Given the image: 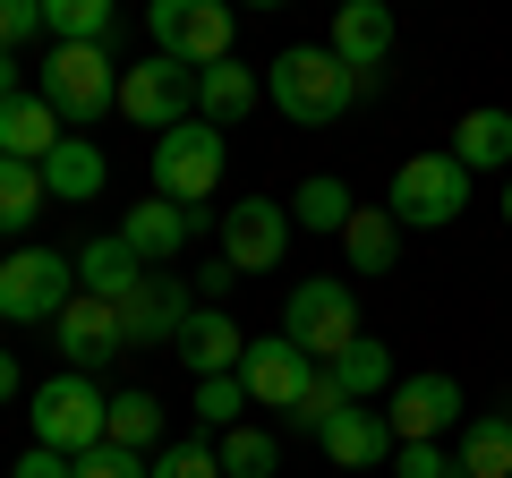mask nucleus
Masks as SVG:
<instances>
[{
  "label": "nucleus",
  "instance_id": "72a5a7b5",
  "mask_svg": "<svg viewBox=\"0 0 512 478\" xmlns=\"http://www.w3.org/2000/svg\"><path fill=\"white\" fill-rule=\"evenodd\" d=\"M146 478H222V461H214V444H163V453L146 461Z\"/></svg>",
  "mask_w": 512,
  "mask_h": 478
},
{
  "label": "nucleus",
  "instance_id": "a211bd4d",
  "mask_svg": "<svg viewBox=\"0 0 512 478\" xmlns=\"http://www.w3.org/2000/svg\"><path fill=\"white\" fill-rule=\"evenodd\" d=\"M316 444H325V461H342V470H376V461L402 453L393 419H384V410H367V402H350V410H342V419H333Z\"/></svg>",
  "mask_w": 512,
  "mask_h": 478
},
{
  "label": "nucleus",
  "instance_id": "4468645a",
  "mask_svg": "<svg viewBox=\"0 0 512 478\" xmlns=\"http://www.w3.org/2000/svg\"><path fill=\"white\" fill-rule=\"evenodd\" d=\"M188 291H180V274H146L137 291L120 299V333H128V350L137 342H180V325H188Z\"/></svg>",
  "mask_w": 512,
  "mask_h": 478
},
{
  "label": "nucleus",
  "instance_id": "ea45409f",
  "mask_svg": "<svg viewBox=\"0 0 512 478\" xmlns=\"http://www.w3.org/2000/svg\"><path fill=\"white\" fill-rule=\"evenodd\" d=\"M18 94H26L18 86V52H0V103H18Z\"/></svg>",
  "mask_w": 512,
  "mask_h": 478
},
{
  "label": "nucleus",
  "instance_id": "c756f323",
  "mask_svg": "<svg viewBox=\"0 0 512 478\" xmlns=\"http://www.w3.org/2000/svg\"><path fill=\"white\" fill-rule=\"evenodd\" d=\"M43 205H52V188H43V163H9V154H0V231H26Z\"/></svg>",
  "mask_w": 512,
  "mask_h": 478
},
{
  "label": "nucleus",
  "instance_id": "a19ab883",
  "mask_svg": "<svg viewBox=\"0 0 512 478\" xmlns=\"http://www.w3.org/2000/svg\"><path fill=\"white\" fill-rule=\"evenodd\" d=\"M504 222H512V180H504Z\"/></svg>",
  "mask_w": 512,
  "mask_h": 478
},
{
  "label": "nucleus",
  "instance_id": "ddd939ff",
  "mask_svg": "<svg viewBox=\"0 0 512 478\" xmlns=\"http://www.w3.org/2000/svg\"><path fill=\"white\" fill-rule=\"evenodd\" d=\"M52 333H60V359H69V376H94L103 359H120V350H128L120 308H111V299H86V291L60 308V325H52Z\"/></svg>",
  "mask_w": 512,
  "mask_h": 478
},
{
  "label": "nucleus",
  "instance_id": "39448f33",
  "mask_svg": "<svg viewBox=\"0 0 512 478\" xmlns=\"http://www.w3.org/2000/svg\"><path fill=\"white\" fill-rule=\"evenodd\" d=\"M282 333L308 350L316 368H333L350 342H359V299H350L342 274H308L291 299H282Z\"/></svg>",
  "mask_w": 512,
  "mask_h": 478
},
{
  "label": "nucleus",
  "instance_id": "473e14b6",
  "mask_svg": "<svg viewBox=\"0 0 512 478\" xmlns=\"http://www.w3.org/2000/svg\"><path fill=\"white\" fill-rule=\"evenodd\" d=\"M248 385H239V376H205V385H197V419L205 427H222V436H231V427H248Z\"/></svg>",
  "mask_w": 512,
  "mask_h": 478
},
{
  "label": "nucleus",
  "instance_id": "4c0bfd02",
  "mask_svg": "<svg viewBox=\"0 0 512 478\" xmlns=\"http://www.w3.org/2000/svg\"><path fill=\"white\" fill-rule=\"evenodd\" d=\"M18 478H77V461H60V453H43V444H26V453H18Z\"/></svg>",
  "mask_w": 512,
  "mask_h": 478
},
{
  "label": "nucleus",
  "instance_id": "aec40b11",
  "mask_svg": "<svg viewBox=\"0 0 512 478\" xmlns=\"http://www.w3.org/2000/svg\"><path fill=\"white\" fill-rule=\"evenodd\" d=\"M256 103H265V77H256L239 52L222 60V69H205V77H197V120H205V129H239Z\"/></svg>",
  "mask_w": 512,
  "mask_h": 478
},
{
  "label": "nucleus",
  "instance_id": "f03ea898",
  "mask_svg": "<svg viewBox=\"0 0 512 478\" xmlns=\"http://www.w3.org/2000/svg\"><path fill=\"white\" fill-rule=\"evenodd\" d=\"M26 419H35V444L43 453H60V461H86L94 444H103V427H111V393L94 385V376H43L35 393H26Z\"/></svg>",
  "mask_w": 512,
  "mask_h": 478
},
{
  "label": "nucleus",
  "instance_id": "e433bc0d",
  "mask_svg": "<svg viewBox=\"0 0 512 478\" xmlns=\"http://www.w3.org/2000/svg\"><path fill=\"white\" fill-rule=\"evenodd\" d=\"M26 35H43V0H0V52H18Z\"/></svg>",
  "mask_w": 512,
  "mask_h": 478
},
{
  "label": "nucleus",
  "instance_id": "f257e3e1",
  "mask_svg": "<svg viewBox=\"0 0 512 478\" xmlns=\"http://www.w3.org/2000/svg\"><path fill=\"white\" fill-rule=\"evenodd\" d=\"M359 94H367V77H350L333 60V43H291L282 60H265V103L282 120H299V129H333Z\"/></svg>",
  "mask_w": 512,
  "mask_h": 478
},
{
  "label": "nucleus",
  "instance_id": "58836bf2",
  "mask_svg": "<svg viewBox=\"0 0 512 478\" xmlns=\"http://www.w3.org/2000/svg\"><path fill=\"white\" fill-rule=\"evenodd\" d=\"M0 402H18V350L0 342Z\"/></svg>",
  "mask_w": 512,
  "mask_h": 478
},
{
  "label": "nucleus",
  "instance_id": "9d476101",
  "mask_svg": "<svg viewBox=\"0 0 512 478\" xmlns=\"http://www.w3.org/2000/svg\"><path fill=\"white\" fill-rule=\"evenodd\" d=\"M291 205L282 197H239V205H222V265L231 274H274L282 257H291Z\"/></svg>",
  "mask_w": 512,
  "mask_h": 478
},
{
  "label": "nucleus",
  "instance_id": "cd10ccee",
  "mask_svg": "<svg viewBox=\"0 0 512 478\" xmlns=\"http://www.w3.org/2000/svg\"><path fill=\"white\" fill-rule=\"evenodd\" d=\"M333 385H342L350 402H376V393H393L402 376H393V350H384V342H367V333H359V342H350L342 359H333Z\"/></svg>",
  "mask_w": 512,
  "mask_h": 478
},
{
  "label": "nucleus",
  "instance_id": "9b49d317",
  "mask_svg": "<svg viewBox=\"0 0 512 478\" xmlns=\"http://www.w3.org/2000/svg\"><path fill=\"white\" fill-rule=\"evenodd\" d=\"M239 385H248L256 410H282V419H291V402L316 385V359L291 333H265V342H248V359H239Z\"/></svg>",
  "mask_w": 512,
  "mask_h": 478
},
{
  "label": "nucleus",
  "instance_id": "f704fd0d",
  "mask_svg": "<svg viewBox=\"0 0 512 478\" xmlns=\"http://www.w3.org/2000/svg\"><path fill=\"white\" fill-rule=\"evenodd\" d=\"M393 470H402V478H461V461L444 453V444H402V453H393Z\"/></svg>",
  "mask_w": 512,
  "mask_h": 478
},
{
  "label": "nucleus",
  "instance_id": "f3484780",
  "mask_svg": "<svg viewBox=\"0 0 512 478\" xmlns=\"http://www.w3.org/2000/svg\"><path fill=\"white\" fill-rule=\"evenodd\" d=\"M171 350H180L188 376L205 385V376H239V359H248V333H239L222 308H197V316L180 325V342H171Z\"/></svg>",
  "mask_w": 512,
  "mask_h": 478
},
{
  "label": "nucleus",
  "instance_id": "5701e85b",
  "mask_svg": "<svg viewBox=\"0 0 512 478\" xmlns=\"http://www.w3.org/2000/svg\"><path fill=\"white\" fill-rule=\"evenodd\" d=\"M60 111L43 103V94H18V103H0V154H9V163H43V154L60 146Z\"/></svg>",
  "mask_w": 512,
  "mask_h": 478
},
{
  "label": "nucleus",
  "instance_id": "f8f14e48",
  "mask_svg": "<svg viewBox=\"0 0 512 478\" xmlns=\"http://www.w3.org/2000/svg\"><path fill=\"white\" fill-rule=\"evenodd\" d=\"M384 402H393L384 419H393V436H402V444H436L444 427L461 419V385H453L444 368H427V376H402V385L384 393Z\"/></svg>",
  "mask_w": 512,
  "mask_h": 478
},
{
  "label": "nucleus",
  "instance_id": "2eb2a0df",
  "mask_svg": "<svg viewBox=\"0 0 512 478\" xmlns=\"http://www.w3.org/2000/svg\"><path fill=\"white\" fill-rule=\"evenodd\" d=\"M205 231V214H188V205H171V197H146V205H128V222H120V239L137 248V257L163 274V257H180L188 239Z\"/></svg>",
  "mask_w": 512,
  "mask_h": 478
},
{
  "label": "nucleus",
  "instance_id": "a878e982",
  "mask_svg": "<svg viewBox=\"0 0 512 478\" xmlns=\"http://www.w3.org/2000/svg\"><path fill=\"white\" fill-rule=\"evenodd\" d=\"M350 214H359V197H350L333 171H316V180H299V188H291V222H299V231H333V239H342V231H350Z\"/></svg>",
  "mask_w": 512,
  "mask_h": 478
},
{
  "label": "nucleus",
  "instance_id": "b1692460",
  "mask_svg": "<svg viewBox=\"0 0 512 478\" xmlns=\"http://www.w3.org/2000/svg\"><path fill=\"white\" fill-rule=\"evenodd\" d=\"M342 257H350V274H393L402 265V222L384 214V205H359L350 231H342Z\"/></svg>",
  "mask_w": 512,
  "mask_h": 478
},
{
  "label": "nucleus",
  "instance_id": "423d86ee",
  "mask_svg": "<svg viewBox=\"0 0 512 478\" xmlns=\"http://www.w3.org/2000/svg\"><path fill=\"white\" fill-rule=\"evenodd\" d=\"M146 35H154V52H163V60H180V69L205 77V69L231 60L239 26H231L222 0H154V9H146Z\"/></svg>",
  "mask_w": 512,
  "mask_h": 478
},
{
  "label": "nucleus",
  "instance_id": "6ab92c4d",
  "mask_svg": "<svg viewBox=\"0 0 512 478\" xmlns=\"http://www.w3.org/2000/svg\"><path fill=\"white\" fill-rule=\"evenodd\" d=\"M146 274H154V265L137 257L120 231H103V239H86V248H77V291H86V299H111V308H120Z\"/></svg>",
  "mask_w": 512,
  "mask_h": 478
},
{
  "label": "nucleus",
  "instance_id": "1a4fd4ad",
  "mask_svg": "<svg viewBox=\"0 0 512 478\" xmlns=\"http://www.w3.org/2000/svg\"><path fill=\"white\" fill-rule=\"evenodd\" d=\"M120 111L137 120V129H154V137H171V129H188L197 120V69H180V60H137V69H120Z\"/></svg>",
  "mask_w": 512,
  "mask_h": 478
},
{
  "label": "nucleus",
  "instance_id": "c85d7f7f",
  "mask_svg": "<svg viewBox=\"0 0 512 478\" xmlns=\"http://www.w3.org/2000/svg\"><path fill=\"white\" fill-rule=\"evenodd\" d=\"M214 461H222V478H274L282 470V444H274V427H231V436L214 444Z\"/></svg>",
  "mask_w": 512,
  "mask_h": 478
},
{
  "label": "nucleus",
  "instance_id": "2f4dec72",
  "mask_svg": "<svg viewBox=\"0 0 512 478\" xmlns=\"http://www.w3.org/2000/svg\"><path fill=\"white\" fill-rule=\"evenodd\" d=\"M342 410H350V393L333 385V368H316V385L291 402V436H325V427L342 419Z\"/></svg>",
  "mask_w": 512,
  "mask_h": 478
},
{
  "label": "nucleus",
  "instance_id": "393cba45",
  "mask_svg": "<svg viewBox=\"0 0 512 478\" xmlns=\"http://www.w3.org/2000/svg\"><path fill=\"white\" fill-rule=\"evenodd\" d=\"M461 478H512V410H487V419L461 427Z\"/></svg>",
  "mask_w": 512,
  "mask_h": 478
},
{
  "label": "nucleus",
  "instance_id": "412c9836",
  "mask_svg": "<svg viewBox=\"0 0 512 478\" xmlns=\"http://www.w3.org/2000/svg\"><path fill=\"white\" fill-rule=\"evenodd\" d=\"M103 146L94 137H60L52 154H43V188H52V205H86V197H103Z\"/></svg>",
  "mask_w": 512,
  "mask_h": 478
},
{
  "label": "nucleus",
  "instance_id": "c9c22d12",
  "mask_svg": "<svg viewBox=\"0 0 512 478\" xmlns=\"http://www.w3.org/2000/svg\"><path fill=\"white\" fill-rule=\"evenodd\" d=\"M77 478H146V453H120V444H94L77 461Z\"/></svg>",
  "mask_w": 512,
  "mask_h": 478
},
{
  "label": "nucleus",
  "instance_id": "20e7f679",
  "mask_svg": "<svg viewBox=\"0 0 512 478\" xmlns=\"http://www.w3.org/2000/svg\"><path fill=\"white\" fill-rule=\"evenodd\" d=\"M69 299H77V257H60V248L0 257V325H60Z\"/></svg>",
  "mask_w": 512,
  "mask_h": 478
},
{
  "label": "nucleus",
  "instance_id": "7ed1b4c3",
  "mask_svg": "<svg viewBox=\"0 0 512 478\" xmlns=\"http://www.w3.org/2000/svg\"><path fill=\"white\" fill-rule=\"evenodd\" d=\"M35 94L60 111V129H94L103 111H120V69H111L103 43H52Z\"/></svg>",
  "mask_w": 512,
  "mask_h": 478
},
{
  "label": "nucleus",
  "instance_id": "dca6fc26",
  "mask_svg": "<svg viewBox=\"0 0 512 478\" xmlns=\"http://www.w3.org/2000/svg\"><path fill=\"white\" fill-rule=\"evenodd\" d=\"M384 52H393V9H384V0H350L342 18H333V60H342L350 77H367V86H376Z\"/></svg>",
  "mask_w": 512,
  "mask_h": 478
},
{
  "label": "nucleus",
  "instance_id": "6e6552de",
  "mask_svg": "<svg viewBox=\"0 0 512 478\" xmlns=\"http://www.w3.org/2000/svg\"><path fill=\"white\" fill-rule=\"evenodd\" d=\"M222 188V129H205V120H188V129L154 137V197L188 205V214H205V197Z\"/></svg>",
  "mask_w": 512,
  "mask_h": 478
},
{
  "label": "nucleus",
  "instance_id": "7c9ffc66",
  "mask_svg": "<svg viewBox=\"0 0 512 478\" xmlns=\"http://www.w3.org/2000/svg\"><path fill=\"white\" fill-rule=\"evenodd\" d=\"M43 35L52 43H103L111 35V0H43Z\"/></svg>",
  "mask_w": 512,
  "mask_h": 478
},
{
  "label": "nucleus",
  "instance_id": "4be33fe9",
  "mask_svg": "<svg viewBox=\"0 0 512 478\" xmlns=\"http://www.w3.org/2000/svg\"><path fill=\"white\" fill-rule=\"evenodd\" d=\"M444 154H453L470 180H478V171H512V111H495V103L487 111H461V129H453Z\"/></svg>",
  "mask_w": 512,
  "mask_h": 478
},
{
  "label": "nucleus",
  "instance_id": "bb28decb",
  "mask_svg": "<svg viewBox=\"0 0 512 478\" xmlns=\"http://www.w3.org/2000/svg\"><path fill=\"white\" fill-rule=\"evenodd\" d=\"M103 444H120V453H163V402L154 393H111V427H103Z\"/></svg>",
  "mask_w": 512,
  "mask_h": 478
},
{
  "label": "nucleus",
  "instance_id": "0eeeda50",
  "mask_svg": "<svg viewBox=\"0 0 512 478\" xmlns=\"http://www.w3.org/2000/svg\"><path fill=\"white\" fill-rule=\"evenodd\" d=\"M461 205H470V171L453 154H410L384 188V214L402 231H444V222H461Z\"/></svg>",
  "mask_w": 512,
  "mask_h": 478
}]
</instances>
